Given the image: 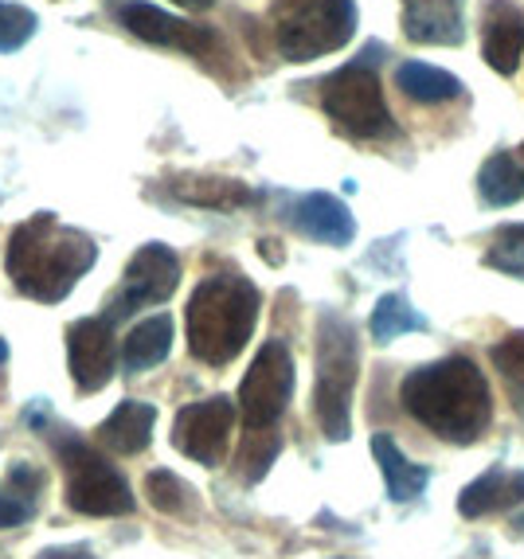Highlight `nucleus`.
<instances>
[{
  "label": "nucleus",
  "instance_id": "nucleus-25",
  "mask_svg": "<svg viewBox=\"0 0 524 559\" xmlns=\"http://www.w3.org/2000/svg\"><path fill=\"white\" fill-rule=\"evenodd\" d=\"M481 262L489 271L509 274V278H524V227H501Z\"/></svg>",
  "mask_w": 524,
  "mask_h": 559
},
{
  "label": "nucleus",
  "instance_id": "nucleus-21",
  "mask_svg": "<svg viewBox=\"0 0 524 559\" xmlns=\"http://www.w3.org/2000/svg\"><path fill=\"white\" fill-rule=\"evenodd\" d=\"M172 197L196 207H243L251 204V188L227 177H177L172 180Z\"/></svg>",
  "mask_w": 524,
  "mask_h": 559
},
{
  "label": "nucleus",
  "instance_id": "nucleus-34",
  "mask_svg": "<svg viewBox=\"0 0 524 559\" xmlns=\"http://www.w3.org/2000/svg\"><path fill=\"white\" fill-rule=\"evenodd\" d=\"M0 559H9V556H4V551H0Z\"/></svg>",
  "mask_w": 524,
  "mask_h": 559
},
{
  "label": "nucleus",
  "instance_id": "nucleus-22",
  "mask_svg": "<svg viewBox=\"0 0 524 559\" xmlns=\"http://www.w3.org/2000/svg\"><path fill=\"white\" fill-rule=\"evenodd\" d=\"M478 192L489 207H509L524 200V165L513 153H493L478 173Z\"/></svg>",
  "mask_w": 524,
  "mask_h": 559
},
{
  "label": "nucleus",
  "instance_id": "nucleus-24",
  "mask_svg": "<svg viewBox=\"0 0 524 559\" xmlns=\"http://www.w3.org/2000/svg\"><path fill=\"white\" fill-rule=\"evenodd\" d=\"M145 497H150L153 509L165 516H192V504H196L188 481H180L169 469H153V474L145 477Z\"/></svg>",
  "mask_w": 524,
  "mask_h": 559
},
{
  "label": "nucleus",
  "instance_id": "nucleus-14",
  "mask_svg": "<svg viewBox=\"0 0 524 559\" xmlns=\"http://www.w3.org/2000/svg\"><path fill=\"white\" fill-rule=\"evenodd\" d=\"M481 56L497 75H513L524 56V12L509 0H493L481 24Z\"/></svg>",
  "mask_w": 524,
  "mask_h": 559
},
{
  "label": "nucleus",
  "instance_id": "nucleus-30",
  "mask_svg": "<svg viewBox=\"0 0 524 559\" xmlns=\"http://www.w3.org/2000/svg\"><path fill=\"white\" fill-rule=\"evenodd\" d=\"M36 516V504L20 501L16 493H0V528H16V524H28Z\"/></svg>",
  "mask_w": 524,
  "mask_h": 559
},
{
  "label": "nucleus",
  "instance_id": "nucleus-23",
  "mask_svg": "<svg viewBox=\"0 0 524 559\" xmlns=\"http://www.w3.org/2000/svg\"><path fill=\"white\" fill-rule=\"evenodd\" d=\"M368 329H372L380 345H388V341H400L403 333H427V318L415 313L412 301L403 298V294H384V298L376 301Z\"/></svg>",
  "mask_w": 524,
  "mask_h": 559
},
{
  "label": "nucleus",
  "instance_id": "nucleus-18",
  "mask_svg": "<svg viewBox=\"0 0 524 559\" xmlns=\"http://www.w3.org/2000/svg\"><path fill=\"white\" fill-rule=\"evenodd\" d=\"M372 454H376V466H380V474H384L388 497H392V501H400V504L415 501V497L427 489V481H431V469L415 466L412 457L395 447L392 435H376Z\"/></svg>",
  "mask_w": 524,
  "mask_h": 559
},
{
  "label": "nucleus",
  "instance_id": "nucleus-2",
  "mask_svg": "<svg viewBox=\"0 0 524 559\" xmlns=\"http://www.w3.org/2000/svg\"><path fill=\"white\" fill-rule=\"evenodd\" d=\"M94 239L75 227H63L51 212H39L12 231L9 278L24 298L56 306L75 282L94 266Z\"/></svg>",
  "mask_w": 524,
  "mask_h": 559
},
{
  "label": "nucleus",
  "instance_id": "nucleus-36",
  "mask_svg": "<svg viewBox=\"0 0 524 559\" xmlns=\"http://www.w3.org/2000/svg\"><path fill=\"white\" fill-rule=\"evenodd\" d=\"M521 153H524V150H521Z\"/></svg>",
  "mask_w": 524,
  "mask_h": 559
},
{
  "label": "nucleus",
  "instance_id": "nucleus-33",
  "mask_svg": "<svg viewBox=\"0 0 524 559\" xmlns=\"http://www.w3.org/2000/svg\"><path fill=\"white\" fill-rule=\"evenodd\" d=\"M9 360V345H4V341H0V364Z\"/></svg>",
  "mask_w": 524,
  "mask_h": 559
},
{
  "label": "nucleus",
  "instance_id": "nucleus-29",
  "mask_svg": "<svg viewBox=\"0 0 524 559\" xmlns=\"http://www.w3.org/2000/svg\"><path fill=\"white\" fill-rule=\"evenodd\" d=\"M44 485H47L44 469L28 466V462H16V466H9V493H16L20 501L36 504V497L44 493Z\"/></svg>",
  "mask_w": 524,
  "mask_h": 559
},
{
  "label": "nucleus",
  "instance_id": "nucleus-35",
  "mask_svg": "<svg viewBox=\"0 0 524 559\" xmlns=\"http://www.w3.org/2000/svg\"><path fill=\"white\" fill-rule=\"evenodd\" d=\"M110 4H118V0H110Z\"/></svg>",
  "mask_w": 524,
  "mask_h": 559
},
{
  "label": "nucleus",
  "instance_id": "nucleus-11",
  "mask_svg": "<svg viewBox=\"0 0 524 559\" xmlns=\"http://www.w3.org/2000/svg\"><path fill=\"white\" fill-rule=\"evenodd\" d=\"M118 20H122L126 32H133V36L145 39V44L177 47L184 56H207V51L216 47V32L212 28L192 24V20L169 16L165 9L145 4V0H126L122 9H118Z\"/></svg>",
  "mask_w": 524,
  "mask_h": 559
},
{
  "label": "nucleus",
  "instance_id": "nucleus-12",
  "mask_svg": "<svg viewBox=\"0 0 524 559\" xmlns=\"http://www.w3.org/2000/svg\"><path fill=\"white\" fill-rule=\"evenodd\" d=\"M67 364H71V380L83 395L103 392L114 380V333L110 321L83 318L67 329Z\"/></svg>",
  "mask_w": 524,
  "mask_h": 559
},
{
  "label": "nucleus",
  "instance_id": "nucleus-7",
  "mask_svg": "<svg viewBox=\"0 0 524 559\" xmlns=\"http://www.w3.org/2000/svg\"><path fill=\"white\" fill-rule=\"evenodd\" d=\"M321 106L353 138H392L395 133V121L384 103V91H380V79H376V71L365 59L341 67V71H333L321 83Z\"/></svg>",
  "mask_w": 524,
  "mask_h": 559
},
{
  "label": "nucleus",
  "instance_id": "nucleus-19",
  "mask_svg": "<svg viewBox=\"0 0 524 559\" xmlns=\"http://www.w3.org/2000/svg\"><path fill=\"white\" fill-rule=\"evenodd\" d=\"M172 348V318H150L141 321L138 329H130V336H126L122 345V364L126 372H150V368H157L165 356H169Z\"/></svg>",
  "mask_w": 524,
  "mask_h": 559
},
{
  "label": "nucleus",
  "instance_id": "nucleus-32",
  "mask_svg": "<svg viewBox=\"0 0 524 559\" xmlns=\"http://www.w3.org/2000/svg\"><path fill=\"white\" fill-rule=\"evenodd\" d=\"M172 4H180V9H188V12H204V9H212L216 0H172Z\"/></svg>",
  "mask_w": 524,
  "mask_h": 559
},
{
  "label": "nucleus",
  "instance_id": "nucleus-13",
  "mask_svg": "<svg viewBox=\"0 0 524 559\" xmlns=\"http://www.w3.org/2000/svg\"><path fill=\"white\" fill-rule=\"evenodd\" d=\"M403 36L412 44L458 47L466 39L462 28V0H403Z\"/></svg>",
  "mask_w": 524,
  "mask_h": 559
},
{
  "label": "nucleus",
  "instance_id": "nucleus-26",
  "mask_svg": "<svg viewBox=\"0 0 524 559\" xmlns=\"http://www.w3.org/2000/svg\"><path fill=\"white\" fill-rule=\"evenodd\" d=\"M274 454H278V435L274 430H247V442L239 450V469L247 481H259L271 469Z\"/></svg>",
  "mask_w": 524,
  "mask_h": 559
},
{
  "label": "nucleus",
  "instance_id": "nucleus-6",
  "mask_svg": "<svg viewBox=\"0 0 524 559\" xmlns=\"http://www.w3.org/2000/svg\"><path fill=\"white\" fill-rule=\"evenodd\" d=\"M356 32V0H274V39L290 63L337 51Z\"/></svg>",
  "mask_w": 524,
  "mask_h": 559
},
{
  "label": "nucleus",
  "instance_id": "nucleus-1",
  "mask_svg": "<svg viewBox=\"0 0 524 559\" xmlns=\"http://www.w3.org/2000/svg\"><path fill=\"white\" fill-rule=\"evenodd\" d=\"M400 400L419 427L458 447L478 442L493 423V392L469 356H446L415 368L403 380Z\"/></svg>",
  "mask_w": 524,
  "mask_h": 559
},
{
  "label": "nucleus",
  "instance_id": "nucleus-8",
  "mask_svg": "<svg viewBox=\"0 0 524 559\" xmlns=\"http://www.w3.org/2000/svg\"><path fill=\"white\" fill-rule=\"evenodd\" d=\"M294 395V356L282 341H266L251 360L239 388V411L247 430H274V423L286 415V403Z\"/></svg>",
  "mask_w": 524,
  "mask_h": 559
},
{
  "label": "nucleus",
  "instance_id": "nucleus-3",
  "mask_svg": "<svg viewBox=\"0 0 524 559\" xmlns=\"http://www.w3.org/2000/svg\"><path fill=\"white\" fill-rule=\"evenodd\" d=\"M259 289L243 274H212L188 298V353L224 368L243 353L259 325Z\"/></svg>",
  "mask_w": 524,
  "mask_h": 559
},
{
  "label": "nucleus",
  "instance_id": "nucleus-31",
  "mask_svg": "<svg viewBox=\"0 0 524 559\" xmlns=\"http://www.w3.org/2000/svg\"><path fill=\"white\" fill-rule=\"evenodd\" d=\"M39 559H94L86 548H47L39 551Z\"/></svg>",
  "mask_w": 524,
  "mask_h": 559
},
{
  "label": "nucleus",
  "instance_id": "nucleus-17",
  "mask_svg": "<svg viewBox=\"0 0 524 559\" xmlns=\"http://www.w3.org/2000/svg\"><path fill=\"white\" fill-rule=\"evenodd\" d=\"M153 423H157V407H153V403L126 400V403H118L110 419L98 427V442H103L110 454L133 457V454H141V450L150 447Z\"/></svg>",
  "mask_w": 524,
  "mask_h": 559
},
{
  "label": "nucleus",
  "instance_id": "nucleus-16",
  "mask_svg": "<svg viewBox=\"0 0 524 559\" xmlns=\"http://www.w3.org/2000/svg\"><path fill=\"white\" fill-rule=\"evenodd\" d=\"M524 504V469L509 474V469H489L478 481H469L458 497V513L478 521L489 513H505V509H521Z\"/></svg>",
  "mask_w": 524,
  "mask_h": 559
},
{
  "label": "nucleus",
  "instance_id": "nucleus-28",
  "mask_svg": "<svg viewBox=\"0 0 524 559\" xmlns=\"http://www.w3.org/2000/svg\"><path fill=\"white\" fill-rule=\"evenodd\" d=\"M497 372H505L509 383H521L524 388V333H509L501 345L493 348Z\"/></svg>",
  "mask_w": 524,
  "mask_h": 559
},
{
  "label": "nucleus",
  "instance_id": "nucleus-9",
  "mask_svg": "<svg viewBox=\"0 0 524 559\" xmlns=\"http://www.w3.org/2000/svg\"><path fill=\"white\" fill-rule=\"evenodd\" d=\"M180 286V259L172 247L165 242H145L138 247V254L130 259L126 266V282L122 289L110 298V313L106 321H126L133 309H145V306H160V301L172 298V289Z\"/></svg>",
  "mask_w": 524,
  "mask_h": 559
},
{
  "label": "nucleus",
  "instance_id": "nucleus-27",
  "mask_svg": "<svg viewBox=\"0 0 524 559\" xmlns=\"http://www.w3.org/2000/svg\"><path fill=\"white\" fill-rule=\"evenodd\" d=\"M32 36H36V12L0 0V51H20Z\"/></svg>",
  "mask_w": 524,
  "mask_h": 559
},
{
  "label": "nucleus",
  "instance_id": "nucleus-4",
  "mask_svg": "<svg viewBox=\"0 0 524 559\" xmlns=\"http://www.w3.org/2000/svg\"><path fill=\"white\" fill-rule=\"evenodd\" d=\"M356 380H360V341H356L353 321H345L341 313H321L313 411L329 442H345L353 430Z\"/></svg>",
  "mask_w": 524,
  "mask_h": 559
},
{
  "label": "nucleus",
  "instance_id": "nucleus-10",
  "mask_svg": "<svg viewBox=\"0 0 524 559\" xmlns=\"http://www.w3.org/2000/svg\"><path fill=\"white\" fill-rule=\"evenodd\" d=\"M235 427V403L227 395H212L204 403H188L172 423V447L200 466H219L227 454Z\"/></svg>",
  "mask_w": 524,
  "mask_h": 559
},
{
  "label": "nucleus",
  "instance_id": "nucleus-15",
  "mask_svg": "<svg viewBox=\"0 0 524 559\" xmlns=\"http://www.w3.org/2000/svg\"><path fill=\"white\" fill-rule=\"evenodd\" d=\"M294 224H298L301 235H309L313 242H325V247H348L356 235L353 212L329 192L301 197L298 207H294Z\"/></svg>",
  "mask_w": 524,
  "mask_h": 559
},
{
  "label": "nucleus",
  "instance_id": "nucleus-5",
  "mask_svg": "<svg viewBox=\"0 0 524 559\" xmlns=\"http://www.w3.org/2000/svg\"><path fill=\"white\" fill-rule=\"evenodd\" d=\"M51 447L59 454V466L67 474V504L83 516H130L133 489L118 469L106 462L91 442H83L71 430H56Z\"/></svg>",
  "mask_w": 524,
  "mask_h": 559
},
{
  "label": "nucleus",
  "instance_id": "nucleus-20",
  "mask_svg": "<svg viewBox=\"0 0 524 559\" xmlns=\"http://www.w3.org/2000/svg\"><path fill=\"white\" fill-rule=\"evenodd\" d=\"M395 86H400L412 103H450V98H458L462 94V83L450 71L442 67H431V63H400L395 71Z\"/></svg>",
  "mask_w": 524,
  "mask_h": 559
}]
</instances>
